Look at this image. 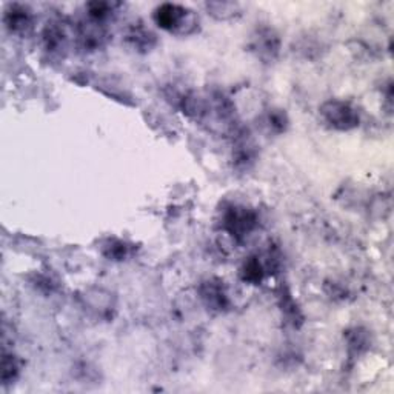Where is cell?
<instances>
[{
  "instance_id": "6da1fadb",
  "label": "cell",
  "mask_w": 394,
  "mask_h": 394,
  "mask_svg": "<svg viewBox=\"0 0 394 394\" xmlns=\"http://www.w3.org/2000/svg\"><path fill=\"white\" fill-rule=\"evenodd\" d=\"M155 20L162 30L174 34H191L199 24L193 11L176 3L160 5L155 13Z\"/></svg>"
},
{
  "instance_id": "7a4b0ae2",
  "label": "cell",
  "mask_w": 394,
  "mask_h": 394,
  "mask_svg": "<svg viewBox=\"0 0 394 394\" xmlns=\"http://www.w3.org/2000/svg\"><path fill=\"white\" fill-rule=\"evenodd\" d=\"M320 116L328 127L338 131H352L359 127L361 114L352 102L342 99L326 100L320 107Z\"/></svg>"
},
{
  "instance_id": "3957f363",
  "label": "cell",
  "mask_w": 394,
  "mask_h": 394,
  "mask_svg": "<svg viewBox=\"0 0 394 394\" xmlns=\"http://www.w3.org/2000/svg\"><path fill=\"white\" fill-rule=\"evenodd\" d=\"M258 227V214L246 207L233 205L223 211L222 228L235 240H244Z\"/></svg>"
},
{
  "instance_id": "277c9868",
  "label": "cell",
  "mask_w": 394,
  "mask_h": 394,
  "mask_svg": "<svg viewBox=\"0 0 394 394\" xmlns=\"http://www.w3.org/2000/svg\"><path fill=\"white\" fill-rule=\"evenodd\" d=\"M200 299L205 306L211 311L221 313L228 308L230 305V297L225 288L223 282L219 279H208L202 282L200 285Z\"/></svg>"
},
{
  "instance_id": "5b68a950",
  "label": "cell",
  "mask_w": 394,
  "mask_h": 394,
  "mask_svg": "<svg viewBox=\"0 0 394 394\" xmlns=\"http://www.w3.org/2000/svg\"><path fill=\"white\" fill-rule=\"evenodd\" d=\"M5 25L14 34L25 36L33 28V14L22 5H11V10L5 14Z\"/></svg>"
},
{
  "instance_id": "8992f818",
  "label": "cell",
  "mask_w": 394,
  "mask_h": 394,
  "mask_svg": "<svg viewBox=\"0 0 394 394\" xmlns=\"http://www.w3.org/2000/svg\"><path fill=\"white\" fill-rule=\"evenodd\" d=\"M279 47H281V40L277 38V34L273 30H260L258 31V34L254 36L253 40V49L256 51L258 56L262 57V59H274L279 53Z\"/></svg>"
},
{
  "instance_id": "52a82bcc",
  "label": "cell",
  "mask_w": 394,
  "mask_h": 394,
  "mask_svg": "<svg viewBox=\"0 0 394 394\" xmlns=\"http://www.w3.org/2000/svg\"><path fill=\"white\" fill-rule=\"evenodd\" d=\"M242 279L248 283H253V285H258L259 282H262L264 276L267 274V265L265 262L262 260L259 256H251L245 260V264L242 267Z\"/></svg>"
},
{
  "instance_id": "ba28073f",
  "label": "cell",
  "mask_w": 394,
  "mask_h": 394,
  "mask_svg": "<svg viewBox=\"0 0 394 394\" xmlns=\"http://www.w3.org/2000/svg\"><path fill=\"white\" fill-rule=\"evenodd\" d=\"M127 40L137 49H150L156 43V36L142 25H134L128 30Z\"/></svg>"
},
{
  "instance_id": "9c48e42d",
  "label": "cell",
  "mask_w": 394,
  "mask_h": 394,
  "mask_svg": "<svg viewBox=\"0 0 394 394\" xmlns=\"http://www.w3.org/2000/svg\"><path fill=\"white\" fill-rule=\"evenodd\" d=\"M20 373V362L13 353L3 352L2 357V382L3 385H8L13 381H16Z\"/></svg>"
},
{
  "instance_id": "30bf717a",
  "label": "cell",
  "mask_w": 394,
  "mask_h": 394,
  "mask_svg": "<svg viewBox=\"0 0 394 394\" xmlns=\"http://www.w3.org/2000/svg\"><path fill=\"white\" fill-rule=\"evenodd\" d=\"M102 253H104L109 260H123L128 258L129 246L119 239H108L104 244V248H102Z\"/></svg>"
},
{
  "instance_id": "8fae6325",
  "label": "cell",
  "mask_w": 394,
  "mask_h": 394,
  "mask_svg": "<svg viewBox=\"0 0 394 394\" xmlns=\"http://www.w3.org/2000/svg\"><path fill=\"white\" fill-rule=\"evenodd\" d=\"M205 6L211 16H214L219 20H227L235 17L239 11V5L230 2H210Z\"/></svg>"
},
{
  "instance_id": "7c38bea8",
  "label": "cell",
  "mask_w": 394,
  "mask_h": 394,
  "mask_svg": "<svg viewBox=\"0 0 394 394\" xmlns=\"http://www.w3.org/2000/svg\"><path fill=\"white\" fill-rule=\"evenodd\" d=\"M287 116L282 111H271L268 114V125L269 128H273L274 131H283L287 127Z\"/></svg>"
}]
</instances>
